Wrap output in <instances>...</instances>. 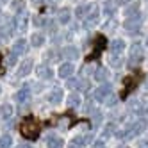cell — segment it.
<instances>
[{"label": "cell", "mask_w": 148, "mask_h": 148, "mask_svg": "<svg viewBox=\"0 0 148 148\" xmlns=\"http://www.w3.org/2000/svg\"><path fill=\"white\" fill-rule=\"evenodd\" d=\"M20 130H22V136H25L27 139H36L39 136V123L34 118H27L20 127Z\"/></svg>", "instance_id": "1"}, {"label": "cell", "mask_w": 148, "mask_h": 148, "mask_svg": "<svg viewBox=\"0 0 148 148\" xmlns=\"http://www.w3.org/2000/svg\"><path fill=\"white\" fill-rule=\"evenodd\" d=\"M141 61H143V47L139 43H134L130 47V52H129V64L137 66Z\"/></svg>", "instance_id": "2"}, {"label": "cell", "mask_w": 148, "mask_h": 148, "mask_svg": "<svg viewBox=\"0 0 148 148\" xmlns=\"http://www.w3.org/2000/svg\"><path fill=\"white\" fill-rule=\"evenodd\" d=\"M141 23H143V18H141V13H139V14H136L132 18H127L125 30H129L130 34H137V30L141 29Z\"/></svg>", "instance_id": "3"}, {"label": "cell", "mask_w": 148, "mask_h": 148, "mask_svg": "<svg viewBox=\"0 0 148 148\" xmlns=\"http://www.w3.org/2000/svg\"><path fill=\"white\" fill-rule=\"evenodd\" d=\"M111 93H112V88L109 84H103V86H100L97 91H95V100L97 102H105L107 97H111Z\"/></svg>", "instance_id": "4"}, {"label": "cell", "mask_w": 148, "mask_h": 148, "mask_svg": "<svg viewBox=\"0 0 148 148\" xmlns=\"http://www.w3.org/2000/svg\"><path fill=\"white\" fill-rule=\"evenodd\" d=\"M93 141V136L91 134H86V136H77L75 139H71L70 143V148H82V146H86Z\"/></svg>", "instance_id": "5"}, {"label": "cell", "mask_w": 148, "mask_h": 148, "mask_svg": "<svg viewBox=\"0 0 148 148\" xmlns=\"http://www.w3.org/2000/svg\"><path fill=\"white\" fill-rule=\"evenodd\" d=\"M73 71H75V68H73L71 62H64V64L59 66V77H62V79H70V77L73 75Z\"/></svg>", "instance_id": "6"}, {"label": "cell", "mask_w": 148, "mask_h": 148, "mask_svg": "<svg viewBox=\"0 0 148 148\" xmlns=\"http://www.w3.org/2000/svg\"><path fill=\"white\" fill-rule=\"evenodd\" d=\"M14 25L18 30H27V25H29V16L25 13H20L16 18H14Z\"/></svg>", "instance_id": "7"}, {"label": "cell", "mask_w": 148, "mask_h": 148, "mask_svg": "<svg viewBox=\"0 0 148 148\" xmlns=\"http://www.w3.org/2000/svg\"><path fill=\"white\" fill-rule=\"evenodd\" d=\"M38 75H39V79L48 80L54 77V71H52V68L48 64H41V66H38Z\"/></svg>", "instance_id": "8"}, {"label": "cell", "mask_w": 148, "mask_h": 148, "mask_svg": "<svg viewBox=\"0 0 148 148\" xmlns=\"http://www.w3.org/2000/svg\"><path fill=\"white\" fill-rule=\"evenodd\" d=\"M123 50H125V41L123 39H114L111 43V54L112 56H120Z\"/></svg>", "instance_id": "9"}, {"label": "cell", "mask_w": 148, "mask_h": 148, "mask_svg": "<svg viewBox=\"0 0 148 148\" xmlns=\"http://www.w3.org/2000/svg\"><path fill=\"white\" fill-rule=\"evenodd\" d=\"M97 22H98V11L93 7V11L86 18H84V25H86V27H95V25H97Z\"/></svg>", "instance_id": "10"}, {"label": "cell", "mask_w": 148, "mask_h": 148, "mask_svg": "<svg viewBox=\"0 0 148 148\" xmlns=\"http://www.w3.org/2000/svg\"><path fill=\"white\" fill-rule=\"evenodd\" d=\"M27 52V41L25 39H18L16 43L13 45V54L14 56H22Z\"/></svg>", "instance_id": "11"}, {"label": "cell", "mask_w": 148, "mask_h": 148, "mask_svg": "<svg viewBox=\"0 0 148 148\" xmlns=\"http://www.w3.org/2000/svg\"><path fill=\"white\" fill-rule=\"evenodd\" d=\"M29 95H30L29 86H23V88H20V89H18V93L14 95V98H16V102L23 103V102H27V100H29Z\"/></svg>", "instance_id": "12"}, {"label": "cell", "mask_w": 148, "mask_h": 148, "mask_svg": "<svg viewBox=\"0 0 148 148\" xmlns=\"http://www.w3.org/2000/svg\"><path fill=\"white\" fill-rule=\"evenodd\" d=\"M62 145H64V141H62L59 136H48L47 137V146L48 148H62Z\"/></svg>", "instance_id": "13"}, {"label": "cell", "mask_w": 148, "mask_h": 148, "mask_svg": "<svg viewBox=\"0 0 148 148\" xmlns=\"http://www.w3.org/2000/svg\"><path fill=\"white\" fill-rule=\"evenodd\" d=\"M0 118H2V120L13 118V105H11V103H4V105H0Z\"/></svg>", "instance_id": "14"}, {"label": "cell", "mask_w": 148, "mask_h": 148, "mask_svg": "<svg viewBox=\"0 0 148 148\" xmlns=\"http://www.w3.org/2000/svg\"><path fill=\"white\" fill-rule=\"evenodd\" d=\"M129 111H132L134 114H141L145 111V105L141 100H130L129 102Z\"/></svg>", "instance_id": "15"}, {"label": "cell", "mask_w": 148, "mask_h": 148, "mask_svg": "<svg viewBox=\"0 0 148 148\" xmlns=\"http://www.w3.org/2000/svg\"><path fill=\"white\" fill-rule=\"evenodd\" d=\"M62 100V89H59V88H54L50 91V95H48V102L50 103H59Z\"/></svg>", "instance_id": "16"}, {"label": "cell", "mask_w": 148, "mask_h": 148, "mask_svg": "<svg viewBox=\"0 0 148 148\" xmlns=\"http://www.w3.org/2000/svg\"><path fill=\"white\" fill-rule=\"evenodd\" d=\"M62 56H64L68 61H75V59H79V50L75 47H66L62 50Z\"/></svg>", "instance_id": "17"}, {"label": "cell", "mask_w": 148, "mask_h": 148, "mask_svg": "<svg viewBox=\"0 0 148 148\" xmlns=\"http://www.w3.org/2000/svg\"><path fill=\"white\" fill-rule=\"evenodd\" d=\"M32 59H27V61H23V64L20 66V70H18V75L20 77H25V75H29L30 73V70H32Z\"/></svg>", "instance_id": "18"}, {"label": "cell", "mask_w": 148, "mask_h": 148, "mask_svg": "<svg viewBox=\"0 0 148 148\" xmlns=\"http://www.w3.org/2000/svg\"><path fill=\"white\" fill-rule=\"evenodd\" d=\"M91 11H93V5H91V4H86V5H79L75 13H77L79 18H86Z\"/></svg>", "instance_id": "19"}, {"label": "cell", "mask_w": 148, "mask_h": 148, "mask_svg": "<svg viewBox=\"0 0 148 148\" xmlns=\"http://www.w3.org/2000/svg\"><path fill=\"white\" fill-rule=\"evenodd\" d=\"M107 77H109V73H107V70H105V68H97V70H95V80L105 82V80H107Z\"/></svg>", "instance_id": "20"}, {"label": "cell", "mask_w": 148, "mask_h": 148, "mask_svg": "<svg viewBox=\"0 0 148 148\" xmlns=\"http://www.w3.org/2000/svg\"><path fill=\"white\" fill-rule=\"evenodd\" d=\"M70 18H71V14H70V9H61V11H59V14H57L59 23H70Z\"/></svg>", "instance_id": "21"}, {"label": "cell", "mask_w": 148, "mask_h": 148, "mask_svg": "<svg viewBox=\"0 0 148 148\" xmlns=\"http://www.w3.org/2000/svg\"><path fill=\"white\" fill-rule=\"evenodd\" d=\"M14 22L13 23H7V25H2V27H0V36H2V38H9V36H11V32H13V30H14Z\"/></svg>", "instance_id": "22"}, {"label": "cell", "mask_w": 148, "mask_h": 148, "mask_svg": "<svg viewBox=\"0 0 148 148\" xmlns=\"http://www.w3.org/2000/svg\"><path fill=\"white\" fill-rule=\"evenodd\" d=\"M30 43H32V47H41L45 43V36L41 32H34L32 38H30Z\"/></svg>", "instance_id": "23"}, {"label": "cell", "mask_w": 148, "mask_h": 148, "mask_svg": "<svg viewBox=\"0 0 148 148\" xmlns=\"http://www.w3.org/2000/svg\"><path fill=\"white\" fill-rule=\"evenodd\" d=\"M68 105L73 107V109L79 107V105H80V95L79 93H71L70 97H68Z\"/></svg>", "instance_id": "24"}, {"label": "cell", "mask_w": 148, "mask_h": 148, "mask_svg": "<svg viewBox=\"0 0 148 148\" xmlns=\"http://www.w3.org/2000/svg\"><path fill=\"white\" fill-rule=\"evenodd\" d=\"M13 146V137L9 134L0 136V148H11Z\"/></svg>", "instance_id": "25"}, {"label": "cell", "mask_w": 148, "mask_h": 148, "mask_svg": "<svg viewBox=\"0 0 148 148\" xmlns=\"http://www.w3.org/2000/svg\"><path fill=\"white\" fill-rule=\"evenodd\" d=\"M136 14H139V5H137V4H132V5H129L125 9V16L127 18H132Z\"/></svg>", "instance_id": "26"}, {"label": "cell", "mask_w": 148, "mask_h": 148, "mask_svg": "<svg viewBox=\"0 0 148 148\" xmlns=\"http://www.w3.org/2000/svg\"><path fill=\"white\" fill-rule=\"evenodd\" d=\"M11 7H13V11L14 13H23V7H25V0H13V4H11Z\"/></svg>", "instance_id": "27"}, {"label": "cell", "mask_w": 148, "mask_h": 148, "mask_svg": "<svg viewBox=\"0 0 148 148\" xmlns=\"http://www.w3.org/2000/svg\"><path fill=\"white\" fill-rule=\"evenodd\" d=\"M116 130V125L114 123H107V125H105V129H103V137H111L112 136V132Z\"/></svg>", "instance_id": "28"}, {"label": "cell", "mask_w": 148, "mask_h": 148, "mask_svg": "<svg viewBox=\"0 0 148 148\" xmlns=\"http://www.w3.org/2000/svg\"><path fill=\"white\" fill-rule=\"evenodd\" d=\"M111 64H112L114 68L121 66V57H120V56H111Z\"/></svg>", "instance_id": "29"}, {"label": "cell", "mask_w": 148, "mask_h": 148, "mask_svg": "<svg viewBox=\"0 0 148 148\" xmlns=\"http://www.w3.org/2000/svg\"><path fill=\"white\" fill-rule=\"evenodd\" d=\"M93 121H95V125H98L102 121V112L100 111H93Z\"/></svg>", "instance_id": "30"}, {"label": "cell", "mask_w": 148, "mask_h": 148, "mask_svg": "<svg viewBox=\"0 0 148 148\" xmlns=\"http://www.w3.org/2000/svg\"><path fill=\"white\" fill-rule=\"evenodd\" d=\"M116 102H118V98H116V97H107V100H105V103H107L109 107H112V105H116Z\"/></svg>", "instance_id": "31"}, {"label": "cell", "mask_w": 148, "mask_h": 148, "mask_svg": "<svg viewBox=\"0 0 148 148\" xmlns=\"http://www.w3.org/2000/svg\"><path fill=\"white\" fill-rule=\"evenodd\" d=\"M16 57H18V56H14L13 52H11V56H9V59H7V64H11V66L16 64Z\"/></svg>", "instance_id": "32"}, {"label": "cell", "mask_w": 148, "mask_h": 148, "mask_svg": "<svg viewBox=\"0 0 148 148\" xmlns=\"http://www.w3.org/2000/svg\"><path fill=\"white\" fill-rule=\"evenodd\" d=\"M105 13H107V14H112V13H114V5H112V4H107V5H105Z\"/></svg>", "instance_id": "33"}, {"label": "cell", "mask_w": 148, "mask_h": 148, "mask_svg": "<svg viewBox=\"0 0 148 148\" xmlns=\"http://www.w3.org/2000/svg\"><path fill=\"white\" fill-rule=\"evenodd\" d=\"M91 148H107V146H105V143H103V141H97Z\"/></svg>", "instance_id": "34"}, {"label": "cell", "mask_w": 148, "mask_h": 148, "mask_svg": "<svg viewBox=\"0 0 148 148\" xmlns=\"http://www.w3.org/2000/svg\"><path fill=\"white\" fill-rule=\"evenodd\" d=\"M137 148H148V141L146 139H141L139 143H137Z\"/></svg>", "instance_id": "35"}, {"label": "cell", "mask_w": 148, "mask_h": 148, "mask_svg": "<svg viewBox=\"0 0 148 148\" xmlns=\"http://www.w3.org/2000/svg\"><path fill=\"white\" fill-rule=\"evenodd\" d=\"M120 4H129V0H118Z\"/></svg>", "instance_id": "36"}, {"label": "cell", "mask_w": 148, "mask_h": 148, "mask_svg": "<svg viewBox=\"0 0 148 148\" xmlns=\"http://www.w3.org/2000/svg\"><path fill=\"white\" fill-rule=\"evenodd\" d=\"M18 148H30V146H29V145H27V146H25V145H20Z\"/></svg>", "instance_id": "37"}, {"label": "cell", "mask_w": 148, "mask_h": 148, "mask_svg": "<svg viewBox=\"0 0 148 148\" xmlns=\"http://www.w3.org/2000/svg\"><path fill=\"white\" fill-rule=\"evenodd\" d=\"M32 2H34V4H39V2H43V0H32Z\"/></svg>", "instance_id": "38"}, {"label": "cell", "mask_w": 148, "mask_h": 148, "mask_svg": "<svg viewBox=\"0 0 148 148\" xmlns=\"http://www.w3.org/2000/svg\"><path fill=\"white\" fill-rule=\"evenodd\" d=\"M2 73H4V66H0V75H2Z\"/></svg>", "instance_id": "39"}, {"label": "cell", "mask_w": 148, "mask_h": 148, "mask_svg": "<svg viewBox=\"0 0 148 148\" xmlns=\"http://www.w3.org/2000/svg\"><path fill=\"white\" fill-rule=\"evenodd\" d=\"M118 148H129V146H125V145H121V146H118Z\"/></svg>", "instance_id": "40"}, {"label": "cell", "mask_w": 148, "mask_h": 148, "mask_svg": "<svg viewBox=\"0 0 148 148\" xmlns=\"http://www.w3.org/2000/svg\"><path fill=\"white\" fill-rule=\"evenodd\" d=\"M0 16H2V9H0Z\"/></svg>", "instance_id": "41"}, {"label": "cell", "mask_w": 148, "mask_h": 148, "mask_svg": "<svg viewBox=\"0 0 148 148\" xmlns=\"http://www.w3.org/2000/svg\"><path fill=\"white\" fill-rule=\"evenodd\" d=\"M146 45H148V38H146Z\"/></svg>", "instance_id": "42"}, {"label": "cell", "mask_w": 148, "mask_h": 148, "mask_svg": "<svg viewBox=\"0 0 148 148\" xmlns=\"http://www.w3.org/2000/svg\"><path fill=\"white\" fill-rule=\"evenodd\" d=\"M146 88H148V80H146Z\"/></svg>", "instance_id": "43"}, {"label": "cell", "mask_w": 148, "mask_h": 148, "mask_svg": "<svg viewBox=\"0 0 148 148\" xmlns=\"http://www.w3.org/2000/svg\"><path fill=\"white\" fill-rule=\"evenodd\" d=\"M0 93H2V88H0Z\"/></svg>", "instance_id": "44"}, {"label": "cell", "mask_w": 148, "mask_h": 148, "mask_svg": "<svg viewBox=\"0 0 148 148\" xmlns=\"http://www.w3.org/2000/svg\"><path fill=\"white\" fill-rule=\"evenodd\" d=\"M2 2H7V0H2Z\"/></svg>", "instance_id": "45"}, {"label": "cell", "mask_w": 148, "mask_h": 148, "mask_svg": "<svg viewBox=\"0 0 148 148\" xmlns=\"http://www.w3.org/2000/svg\"><path fill=\"white\" fill-rule=\"evenodd\" d=\"M146 2H148V0H146Z\"/></svg>", "instance_id": "46"}]
</instances>
